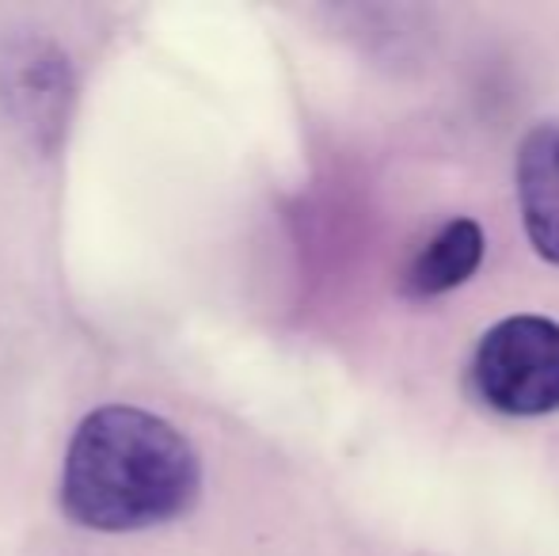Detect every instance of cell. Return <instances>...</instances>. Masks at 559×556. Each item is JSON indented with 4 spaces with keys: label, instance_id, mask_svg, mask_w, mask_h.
<instances>
[{
    "label": "cell",
    "instance_id": "cell-1",
    "mask_svg": "<svg viewBox=\"0 0 559 556\" xmlns=\"http://www.w3.org/2000/svg\"><path fill=\"white\" fill-rule=\"evenodd\" d=\"M199 461L171 423L141 409H99L66 453L61 504L81 527L145 530L191 507Z\"/></svg>",
    "mask_w": 559,
    "mask_h": 556
},
{
    "label": "cell",
    "instance_id": "cell-2",
    "mask_svg": "<svg viewBox=\"0 0 559 556\" xmlns=\"http://www.w3.org/2000/svg\"><path fill=\"white\" fill-rule=\"evenodd\" d=\"M472 389L502 416L533 419L559 412V324L548 317H507L472 355Z\"/></svg>",
    "mask_w": 559,
    "mask_h": 556
},
{
    "label": "cell",
    "instance_id": "cell-3",
    "mask_svg": "<svg viewBox=\"0 0 559 556\" xmlns=\"http://www.w3.org/2000/svg\"><path fill=\"white\" fill-rule=\"evenodd\" d=\"M69 66L50 43L20 38L0 54V99L15 127L35 141L53 145L69 115Z\"/></svg>",
    "mask_w": 559,
    "mask_h": 556
},
{
    "label": "cell",
    "instance_id": "cell-4",
    "mask_svg": "<svg viewBox=\"0 0 559 556\" xmlns=\"http://www.w3.org/2000/svg\"><path fill=\"white\" fill-rule=\"evenodd\" d=\"M518 202H522L525 237L559 268V127L530 130V138L518 149Z\"/></svg>",
    "mask_w": 559,
    "mask_h": 556
},
{
    "label": "cell",
    "instance_id": "cell-5",
    "mask_svg": "<svg viewBox=\"0 0 559 556\" xmlns=\"http://www.w3.org/2000/svg\"><path fill=\"white\" fill-rule=\"evenodd\" d=\"M484 248H487L484 225L476 217H453V222H445L427 240V248L412 260V268L404 275V294L427 301V297L464 286L479 271V263H484Z\"/></svg>",
    "mask_w": 559,
    "mask_h": 556
}]
</instances>
